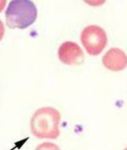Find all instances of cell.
<instances>
[{
  "label": "cell",
  "mask_w": 127,
  "mask_h": 150,
  "mask_svg": "<svg viewBox=\"0 0 127 150\" xmlns=\"http://www.w3.org/2000/svg\"><path fill=\"white\" fill-rule=\"evenodd\" d=\"M61 118V114L56 109L49 106L39 108L31 118V132L38 139H57L60 134Z\"/></svg>",
  "instance_id": "obj_1"
},
{
  "label": "cell",
  "mask_w": 127,
  "mask_h": 150,
  "mask_svg": "<svg viewBox=\"0 0 127 150\" xmlns=\"http://www.w3.org/2000/svg\"><path fill=\"white\" fill-rule=\"evenodd\" d=\"M5 17L10 29H25L36 21L37 8L31 0H11L5 11Z\"/></svg>",
  "instance_id": "obj_2"
},
{
  "label": "cell",
  "mask_w": 127,
  "mask_h": 150,
  "mask_svg": "<svg viewBox=\"0 0 127 150\" xmlns=\"http://www.w3.org/2000/svg\"><path fill=\"white\" fill-rule=\"evenodd\" d=\"M80 39L86 52L92 56L101 54L108 43L105 30L96 25L86 27L82 31Z\"/></svg>",
  "instance_id": "obj_3"
},
{
  "label": "cell",
  "mask_w": 127,
  "mask_h": 150,
  "mask_svg": "<svg viewBox=\"0 0 127 150\" xmlns=\"http://www.w3.org/2000/svg\"><path fill=\"white\" fill-rule=\"evenodd\" d=\"M59 60L68 65H79L84 62L83 50L76 42L66 41L60 46L58 51Z\"/></svg>",
  "instance_id": "obj_4"
},
{
  "label": "cell",
  "mask_w": 127,
  "mask_h": 150,
  "mask_svg": "<svg viewBox=\"0 0 127 150\" xmlns=\"http://www.w3.org/2000/svg\"><path fill=\"white\" fill-rule=\"evenodd\" d=\"M102 64L106 69L111 71H121L127 67V56L120 48H111L103 57Z\"/></svg>",
  "instance_id": "obj_5"
},
{
  "label": "cell",
  "mask_w": 127,
  "mask_h": 150,
  "mask_svg": "<svg viewBox=\"0 0 127 150\" xmlns=\"http://www.w3.org/2000/svg\"><path fill=\"white\" fill-rule=\"evenodd\" d=\"M83 1L91 6H100L106 3V0H83Z\"/></svg>",
  "instance_id": "obj_6"
},
{
  "label": "cell",
  "mask_w": 127,
  "mask_h": 150,
  "mask_svg": "<svg viewBox=\"0 0 127 150\" xmlns=\"http://www.w3.org/2000/svg\"><path fill=\"white\" fill-rule=\"evenodd\" d=\"M4 34H5V27L3 22L0 21V41L3 39Z\"/></svg>",
  "instance_id": "obj_7"
},
{
  "label": "cell",
  "mask_w": 127,
  "mask_h": 150,
  "mask_svg": "<svg viewBox=\"0 0 127 150\" xmlns=\"http://www.w3.org/2000/svg\"><path fill=\"white\" fill-rule=\"evenodd\" d=\"M6 1L7 0H0V12H1L5 8L6 5Z\"/></svg>",
  "instance_id": "obj_8"
}]
</instances>
